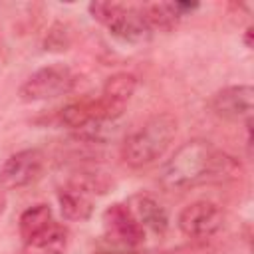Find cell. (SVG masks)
I'll return each mask as SVG.
<instances>
[{
    "mask_svg": "<svg viewBox=\"0 0 254 254\" xmlns=\"http://www.w3.org/2000/svg\"><path fill=\"white\" fill-rule=\"evenodd\" d=\"M240 175L242 165L236 157L216 149L210 141L190 139L163 165L159 181L167 190H187L198 185L230 183Z\"/></svg>",
    "mask_w": 254,
    "mask_h": 254,
    "instance_id": "cell-1",
    "label": "cell"
},
{
    "mask_svg": "<svg viewBox=\"0 0 254 254\" xmlns=\"http://www.w3.org/2000/svg\"><path fill=\"white\" fill-rule=\"evenodd\" d=\"M177 119L171 113H157L149 117L139 129H135L121 147L123 161L133 167L141 169L165 155L171 141L177 135Z\"/></svg>",
    "mask_w": 254,
    "mask_h": 254,
    "instance_id": "cell-2",
    "label": "cell"
},
{
    "mask_svg": "<svg viewBox=\"0 0 254 254\" xmlns=\"http://www.w3.org/2000/svg\"><path fill=\"white\" fill-rule=\"evenodd\" d=\"M87 10L93 20H97L111 36L123 42L139 44L151 36V28L143 18L141 6L123 2H89Z\"/></svg>",
    "mask_w": 254,
    "mask_h": 254,
    "instance_id": "cell-3",
    "label": "cell"
},
{
    "mask_svg": "<svg viewBox=\"0 0 254 254\" xmlns=\"http://www.w3.org/2000/svg\"><path fill=\"white\" fill-rule=\"evenodd\" d=\"M73 85H75L73 71L64 64H52L28 75L20 85L18 95L26 103L48 101V99H56L60 95L69 93Z\"/></svg>",
    "mask_w": 254,
    "mask_h": 254,
    "instance_id": "cell-4",
    "label": "cell"
},
{
    "mask_svg": "<svg viewBox=\"0 0 254 254\" xmlns=\"http://www.w3.org/2000/svg\"><path fill=\"white\" fill-rule=\"evenodd\" d=\"M224 214L220 206L212 200H194L189 202L177 218V224L185 236L190 240H206L222 228Z\"/></svg>",
    "mask_w": 254,
    "mask_h": 254,
    "instance_id": "cell-5",
    "label": "cell"
},
{
    "mask_svg": "<svg viewBox=\"0 0 254 254\" xmlns=\"http://www.w3.org/2000/svg\"><path fill=\"white\" fill-rule=\"evenodd\" d=\"M103 230L109 240L135 248L145 240V228L125 202H113L103 210Z\"/></svg>",
    "mask_w": 254,
    "mask_h": 254,
    "instance_id": "cell-6",
    "label": "cell"
},
{
    "mask_svg": "<svg viewBox=\"0 0 254 254\" xmlns=\"http://www.w3.org/2000/svg\"><path fill=\"white\" fill-rule=\"evenodd\" d=\"M44 169V153L40 149H24L10 155L0 167V185L4 189H22L34 183Z\"/></svg>",
    "mask_w": 254,
    "mask_h": 254,
    "instance_id": "cell-7",
    "label": "cell"
},
{
    "mask_svg": "<svg viewBox=\"0 0 254 254\" xmlns=\"http://www.w3.org/2000/svg\"><path fill=\"white\" fill-rule=\"evenodd\" d=\"M252 85H228L210 97V109L216 117L226 121H250L252 117Z\"/></svg>",
    "mask_w": 254,
    "mask_h": 254,
    "instance_id": "cell-8",
    "label": "cell"
},
{
    "mask_svg": "<svg viewBox=\"0 0 254 254\" xmlns=\"http://www.w3.org/2000/svg\"><path fill=\"white\" fill-rule=\"evenodd\" d=\"M58 202L65 220L85 222L93 214V194L73 181H67L58 190Z\"/></svg>",
    "mask_w": 254,
    "mask_h": 254,
    "instance_id": "cell-9",
    "label": "cell"
},
{
    "mask_svg": "<svg viewBox=\"0 0 254 254\" xmlns=\"http://www.w3.org/2000/svg\"><path fill=\"white\" fill-rule=\"evenodd\" d=\"M194 10V2H153L141 6L143 18L151 30H171L181 22L183 16H189Z\"/></svg>",
    "mask_w": 254,
    "mask_h": 254,
    "instance_id": "cell-10",
    "label": "cell"
},
{
    "mask_svg": "<svg viewBox=\"0 0 254 254\" xmlns=\"http://www.w3.org/2000/svg\"><path fill=\"white\" fill-rule=\"evenodd\" d=\"M129 208L133 210L135 218L139 220V224L145 230H151L155 234H165L169 228V214L167 210L161 206V202L157 198H153L151 194H135L129 200Z\"/></svg>",
    "mask_w": 254,
    "mask_h": 254,
    "instance_id": "cell-11",
    "label": "cell"
},
{
    "mask_svg": "<svg viewBox=\"0 0 254 254\" xmlns=\"http://www.w3.org/2000/svg\"><path fill=\"white\" fill-rule=\"evenodd\" d=\"M67 244H69V230L64 224L54 222L48 230L24 242L22 254H64Z\"/></svg>",
    "mask_w": 254,
    "mask_h": 254,
    "instance_id": "cell-12",
    "label": "cell"
},
{
    "mask_svg": "<svg viewBox=\"0 0 254 254\" xmlns=\"http://www.w3.org/2000/svg\"><path fill=\"white\" fill-rule=\"evenodd\" d=\"M52 224H54V218H52V208L48 204L38 202L34 206H28L18 218V232L22 242L36 238L38 234L48 230Z\"/></svg>",
    "mask_w": 254,
    "mask_h": 254,
    "instance_id": "cell-13",
    "label": "cell"
},
{
    "mask_svg": "<svg viewBox=\"0 0 254 254\" xmlns=\"http://www.w3.org/2000/svg\"><path fill=\"white\" fill-rule=\"evenodd\" d=\"M135 89H137V77L129 71H117L105 79L101 97L117 107H125V103L135 93Z\"/></svg>",
    "mask_w": 254,
    "mask_h": 254,
    "instance_id": "cell-14",
    "label": "cell"
},
{
    "mask_svg": "<svg viewBox=\"0 0 254 254\" xmlns=\"http://www.w3.org/2000/svg\"><path fill=\"white\" fill-rule=\"evenodd\" d=\"M60 119L65 127H71V129H85V127L97 123L91 99H83V101H75V103L65 105L60 113Z\"/></svg>",
    "mask_w": 254,
    "mask_h": 254,
    "instance_id": "cell-15",
    "label": "cell"
},
{
    "mask_svg": "<svg viewBox=\"0 0 254 254\" xmlns=\"http://www.w3.org/2000/svg\"><path fill=\"white\" fill-rule=\"evenodd\" d=\"M71 46V30L67 24H62V22H56L46 40H44V48L46 52H65L67 48Z\"/></svg>",
    "mask_w": 254,
    "mask_h": 254,
    "instance_id": "cell-16",
    "label": "cell"
},
{
    "mask_svg": "<svg viewBox=\"0 0 254 254\" xmlns=\"http://www.w3.org/2000/svg\"><path fill=\"white\" fill-rule=\"evenodd\" d=\"M165 254H214V250L206 244V240H190V244L177 246L173 250H167Z\"/></svg>",
    "mask_w": 254,
    "mask_h": 254,
    "instance_id": "cell-17",
    "label": "cell"
},
{
    "mask_svg": "<svg viewBox=\"0 0 254 254\" xmlns=\"http://www.w3.org/2000/svg\"><path fill=\"white\" fill-rule=\"evenodd\" d=\"M93 254H145V252H135V250H97Z\"/></svg>",
    "mask_w": 254,
    "mask_h": 254,
    "instance_id": "cell-18",
    "label": "cell"
},
{
    "mask_svg": "<svg viewBox=\"0 0 254 254\" xmlns=\"http://www.w3.org/2000/svg\"><path fill=\"white\" fill-rule=\"evenodd\" d=\"M252 34H254L252 32V26H248L246 32H244V46L246 48H252Z\"/></svg>",
    "mask_w": 254,
    "mask_h": 254,
    "instance_id": "cell-19",
    "label": "cell"
},
{
    "mask_svg": "<svg viewBox=\"0 0 254 254\" xmlns=\"http://www.w3.org/2000/svg\"><path fill=\"white\" fill-rule=\"evenodd\" d=\"M4 208H6V194H4L2 190H0V216H2Z\"/></svg>",
    "mask_w": 254,
    "mask_h": 254,
    "instance_id": "cell-20",
    "label": "cell"
}]
</instances>
